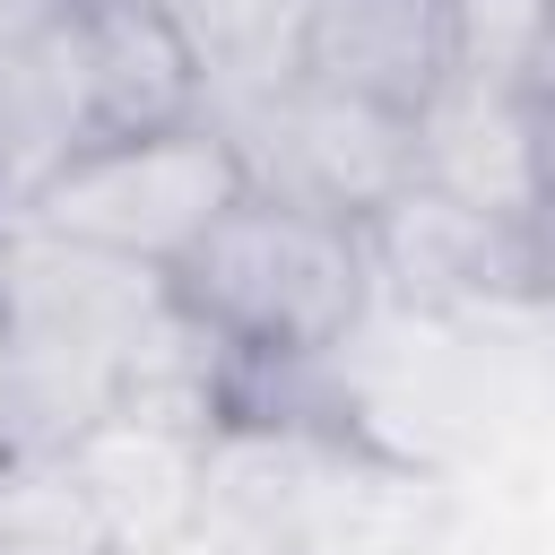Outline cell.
I'll return each instance as SVG.
<instances>
[{
  "mask_svg": "<svg viewBox=\"0 0 555 555\" xmlns=\"http://www.w3.org/2000/svg\"><path fill=\"white\" fill-rule=\"evenodd\" d=\"M165 286L225 373V425H295L286 382L321 373L356 338L382 278L364 225L243 182V199L165 269Z\"/></svg>",
  "mask_w": 555,
  "mask_h": 555,
  "instance_id": "obj_1",
  "label": "cell"
},
{
  "mask_svg": "<svg viewBox=\"0 0 555 555\" xmlns=\"http://www.w3.org/2000/svg\"><path fill=\"white\" fill-rule=\"evenodd\" d=\"M243 156L225 139L217 113L199 121H173V130H130V139H87L69 147L35 191L26 225L43 234H69L87 251H113V260H139V269H173L234 199H243Z\"/></svg>",
  "mask_w": 555,
  "mask_h": 555,
  "instance_id": "obj_2",
  "label": "cell"
},
{
  "mask_svg": "<svg viewBox=\"0 0 555 555\" xmlns=\"http://www.w3.org/2000/svg\"><path fill=\"white\" fill-rule=\"evenodd\" d=\"M251 173V191H278L295 208H321V217H347V225H373L408 182H416V121L373 104V95H347V87H321V78H278V87H251V95H225L208 104Z\"/></svg>",
  "mask_w": 555,
  "mask_h": 555,
  "instance_id": "obj_3",
  "label": "cell"
},
{
  "mask_svg": "<svg viewBox=\"0 0 555 555\" xmlns=\"http://www.w3.org/2000/svg\"><path fill=\"white\" fill-rule=\"evenodd\" d=\"M416 182L451 191L460 208H486L503 225H529L546 251V139H538V104L529 87H494V78H442L434 104L416 113Z\"/></svg>",
  "mask_w": 555,
  "mask_h": 555,
  "instance_id": "obj_4",
  "label": "cell"
},
{
  "mask_svg": "<svg viewBox=\"0 0 555 555\" xmlns=\"http://www.w3.org/2000/svg\"><path fill=\"white\" fill-rule=\"evenodd\" d=\"M364 243H373V278L399 286L408 304H477V295H520V286L555 278V251L529 225L460 208L434 182H408L364 225Z\"/></svg>",
  "mask_w": 555,
  "mask_h": 555,
  "instance_id": "obj_5",
  "label": "cell"
},
{
  "mask_svg": "<svg viewBox=\"0 0 555 555\" xmlns=\"http://www.w3.org/2000/svg\"><path fill=\"white\" fill-rule=\"evenodd\" d=\"M69 61H78V95H87V139L173 130V121L208 113V69L165 0H78Z\"/></svg>",
  "mask_w": 555,
  "mask_h": 555,
  "instance_id": "obj_6",
  "label": "cell"
},
{
  "mask_svg": "<svg viewBox=\"0 0 555 555\" xmlns=\"http://www.w3.org/2000/svg\"><path fill=\"white\" fill-rule=\"evenodd\" d=\"M451 43H460V0H312L295 69L416 121L451 78Z\"/></svg>",
  "mask_w": 555,
  "mask_h": 555,
  "instance_id": "obj_7",
  "label": "cell"
},
{
  "mask_svg": "<svg viewBox=\"0 0 555 555\" xmlns=\"http://www.w3.org/2000/svg\"><path fill=\"white\" fill-rule=\"evenodd\" d=\"M0 555H121L69 451L26 442L0 460Z\"/></svg>",
  "mask_w": 555,
  "mask_h": 555,
  "instance_id": "obj_8",
  "label": "cell"
},
{
  "mask_svg": "<svg viewBox=\"0 0 555 555\" xmlns=\"http://www.w3.org/2000/svg\"><path fill=\"white\" fill-rule=\"evenodd\" d=\"M26 451V390H17V347H9V312H0V460Z\"/></svg>",
  "mask_w": 555,
  "mask_h": 555,
  "instance_id": "obj_9",
  "label": "cell"
},
{
  "mask_svg": "<svg viewBox=\"0 0 555 555\" xmlns=\"http://www.w3.org/2000/svg\"><path fill=\"white\" fill-rule=\"evenodd\" d=\"M69 9H78V0H0V52H17V43H35V35H52Z\"/></svg>",
  "mask_w": 555,
  "mask_h": 555,
  "instance_id": "obj_10",
  "label": "cell"
},
{
  "mask_svg": "<svg viewBox=\"0 0 555 555\" xmlns=\"http://www.w3.org/2000/svg\"><path fill=\"white\" fill-rule=\"evenodd\" d=\"M0 217H9V208H0Z\"/></svg>",
  "mask_w": 555,
  "mask_h": 555,
  "instance_id": "obj_11",
  "label": "cell"
}]
</instances>
